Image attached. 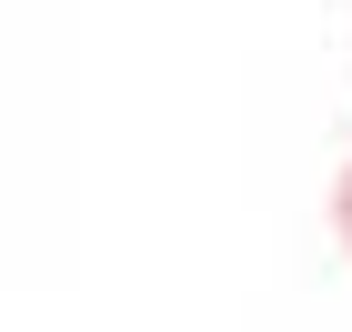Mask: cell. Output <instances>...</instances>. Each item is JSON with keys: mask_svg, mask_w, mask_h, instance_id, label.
<instances>
[{"mask_svg": "<svg viewBox=\"0 0 352 332\" xmlns=\"http://www.w3.org/2000/svg\"><path fill=\"white\" fill-rule=\"evenodd\" d=\"M342 242H352V171H342Z\"/></svg>", "mask_w": 352, "mask_h": 332, "instance_id": "1", "label": "cell"}]
</instances>
